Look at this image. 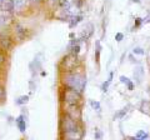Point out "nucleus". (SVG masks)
Segmentation results:
<instances>
[{"label":"nucleus","mask_w":150,"mask_h":140,"mask_svg":"<svg viewBox=\"0 0 150 140\" xmlns=\"http://www.w3.org/2000/svg\"><path fill=\"white\" fill-rule=\"evenodd\" d=\"M63 85L68 89L76 90L79 93H84L86 86V76L78 71H69L63 76Z\"/></svg>","instance_id":"1"},{"label":"nucleus","mask_w":150,"mask_h":140,"mask_svg":"<svg viewBox=\"0 0 150 140\" xmlns=\"http://www.w3.org/2000/svg\"><path fill=\"white\" fill-rule=\"evenodd\" d=\"M83 99L81 93L73 90V89H68L65 88L64 93H63V100L65 104H70V105H80Z\"/></svg>","instance_id":"2"},{"label":"nucleus","mask_w":150,"mask_h":140,"mask_svg":"<svg viewBox=\"0 0 150 140\" xmlns=\"http://www.w3.org/2000/svg\"><path fill=\"white\" fill-rule=\"evenodd\" d=\"M78 64H79L78 55L71 54V53H70L69 55H66V56L64 58L63 63H61V65H63V68L65 69L66 73H69V71H74L75 68L78 66Z\"/></svg>","instance_id":"3"},{"label":"nucleus","mask_w":150,"mask_h":140,"mask_svg":"<svg viewBox=\"0 0 150 140\" xmlns=\"http://www.w3.org/2000/svg\"><path fill=\"white\" fill-rule=\"evenodd\" d=\"M61 128H63L64 133H68V131H75V130H80L79 121H78V120L71 119V118H70V116H68V115H64V116H63V119H61Z\"/></svg>","instance_id":"4"},{"label":"nucleus","mask_w":150,"mask_h":140,"mask_svg":"<svg viewBox=\"0 0 150 140\" xmlns=\"http://www.w3.org/2000/svg\"><path fill=\"white\" fill-rule=\"evenodd\" d=\"M65 110V115L70 116L74 120H80L81 119V108L80 105H70V104H65L64 106Z\"/></svg>","instance_id":"5"},{"label":"nucleus","mask_w":150,"mask_h":140,"mask_svg":"<svg viewBox=\"0 0 150 140\" xmlns=\"http://www.w3.org/2000/svg\"><path fill=\"white\" fill-rule=\"evenodd\" d=\"M13 20V13L0 9V26H6Z\"/></svg>","instance_id":"6"},{"label":"nucleus","mask_w":150,"mask_h":140,"mask_svg":"<svg viewBox=\"0 0 150 140\" xmlns=\"http://www.w3.org/2000/svg\"><path fill=\"white\" fill-rule=\"evenodd\" d=\"M13 46V40L9 35H5V34H1L0 35V48L3 50H10Z\"/></svg>","instance_id":"7"},{"label":"nucleus","mask_w":150,"mask_h":140,"mask_svg":"<svg viewBox=\"0 0 150 140\" xmlns=\"http://www.w3.org/2000/svg\"><path fill=\"white\" fill-rule=\"evenodd\" d=\"M93 33H94V26H93V24H90V23L85 24V26L83 28V30H81V33H80V40H88V39L93 35Z\"/></svg>","instance_id":"8"},{"label":"nucleus","mask_w":150,"mask_h":140,"mask_svg":"<svg viewBox=\"0 0 150 140\" xmlns=\"http://www.w3.org/2000/svg\"><path fill=\"white\" fill-rule=\"evenodd\" d=\"M64 136L66 140H81L83 133H81V129L75 131H68V133H64Z\"/></svg>","instance_id":"9"},{"label":"nucleus","mask_w":150,"mask_h":140,"mask_svg":"<svg viewBox=\"0 0 150 140\" xmlns=\"http://www.w3.org/2000/svg\"><path fill=\"white\" fill-rule=\"evenodd\" d=\"M13 1H14V10L16 13H21L28 6V1H29V0H13Z\"/></svg>","instance_id":"10"},{"label":"nucleus","mask_w":150,"mask_h":140,"mask_svg":"<svg viewBox=\"0 0 150 140\" xmlns=\"http://www.w3.org/2000/svg\"><path fill=\"white\" fill-rule=\"evenodd\" d=\"M0 9L5 11H14V1L13 0H0Z\"/></svg>","instance_id":"11"},{"label":"nucleus","mask_w":150,"mask_h":140,"mask_svg":"<svg viewBox=\"0 0 150 140\" xmlns=\"http://www.w3.org/2000/svg\"><path fill=\"white\" fill-rule=\"evenodd\" d=\"M16 125H18V128H19V130L21 133H25V130H26V121H25V118H24L23 114L16 118Z\"/></svg>","instance_id":"12"},{"label":"nucleus","mask_w":150,"mask_h":140,"mask_svg":"<svg viewBox=\"0 0 150 140\" xmlns=\"http://www.w3.org/2000/svg\"><path fill=\"white\" fill-rule=\"evenodd\" d=\"M139 110H140L143 114H145V115H149V116H150V101H149V100H143V101H141V104H140Z\"/></svg>","instance_id":"13"},{"label":"nucleus","mask_w":150,"mask_h":140,"mask_svg":"<svg viewBox=\"0 0 150 140\" xmlns=\"http://www.w3.org/2000/svg\"><path fill=\"white\" fill-rule=\"evenodd\" d=\"M70 53L75 54V55H78L80 53V43H79V40H73L70 43Z\"/></svg>","instance_id":"14"},{"label":"nucleus","mask_w":150,"mask_h":140,"mask_svg":"<svg viewBox=\"0 0 150 140\" xmlns=\"http://www.w3.org/2000/svg\"><path fill=\"white\" fill-rule=\"evenodd\" d=\"M15 35H16L18 39L23 40V39H25V36H26V30H25L23 26H20V25H15Z\"/></svg>","instance_id":"15"},{"label":"nucleus","mask_w":150,"mask_h":140,"mask_svg":"<svg viewBox=\"0 0 150 140\" xmlns=\"http://www.w3.org/2000/svg\"><path fill=\"white\" fill-rule=\"evenodd\" d=\"M81 20H83V16H81V15H73V16H71V20H70V23H69V26L73 29V28L76 26Z\"/></svg>","instance_id":"16"},{"label":"nucleus","mask_w":150,"mask_h":140,"mask_svg":"<svg viewBox=\"0 0 150 140\" xmlns=\"http://www.w3.org/2000/svg\"><path fill=\"white\" fill-rule=\"evenodd\" d=\"M143 74H144V71H143V68H141V66H138V68H135V71H134V78L136 79L138 84L141 81Z\"/></svg>","instance_id":"17"},{"label":"nucleus","mask_w":150,"mask_h":140,"mask_svg":"<svg viewBox=\"0 0 150 140\" xmlns=\"http://www.w3.org/2000/svg\"><path fill=\"white\" fill-rule=\"evenodd\" d=\"M134 138L138 139V140H148V139H149V134L145 133L144 130H140V131L136 133V135H135Z\"/></svg>","instance_id":"18"},{"label":"nucleus","mask_w":150,"mask_h":140,"mask_svg":"<svg viewBox=\"0 0 150 140\" xmlns=\"http://www.w3.org/2000/svg\"><path fill=\"white\" fill-rule=\"evenodd\" d=\"M28 101H29V96H28V95H23V96H19V98L16 99L15 104H16V105H25Z\"/></svg>","instance_id":"19"},{"label":"nucleus","mask_w":150,"mask_h":140,"mask_svg":"<svg viewBox=\"0 0 150 140\" xmlns=\"http://www.w3.org/2000/svg\"><path fill=\"white\" fill-rule=\"evenodd\" d=\"M111 79H113V73H110V75H109V79L101 85V90L104 91V93H106L108 91V88H109V85H110V83H111Z\"/></svg>","instance_id":"20"},{"label":"nucleus","mask_w":150,"mask_h":140,"mask_svg":"<svg viewBox=\"0 0 150 140\" xmlns=\"http://www.w3.org/2000/svg\"><path fill=\"white\" fill-rule=\"evenodd\" d=\"M90 105H91V108H93L94 110H96V111H100V110H101V105H100V103L96 101V100H91V101H90Z\"/></svg>","instance_id":"21"},{"label":"nucleus","mask_w":150,"mask_h":140,"mask_svg":"<svg viewBox=\"0 0 150 140\" xmlns=\"http://www.w3.org/2000/svg\"><path fill=\"white\" fill-rule=\"evenodd\" d=\"M126 113H128V106H126V108H124V109H121V110H120V111H119V113H118L116 115H114V118L121 119V118H123V116H124V115H125Z\"/></svg>","instance_id":"22"},{"label":"nucleus","mask_w":150,"mask_h":140,"mask_svg":"<svg viewBox=\"0 0 150 140\" xmlns=\"http://www.w3.org/2000/svg\"><path fill=\"white\" fill-rule=\"evenodd\" d=\"M100 50H101V48H100V43L99 41H96V50H95V54H96V63H99V59H100Z\"/></svg>","instance_id":"23"},{"label":"nucleus","mask_w":150,"mask_h":140,"mask_svg":"<svg viewBox=\"0 0 150 140\" xmlns=\"http://www.w3.org/2000/svg\"><path fill=\"white\" fill-rule=\"evenodd\" d=\"M120 83H121V84H125V85L128 86V85L131 83V80H130L129 78H126V76H123V75H121V76H120Z\"/></svg>","instance_id":"24"},{"label":"nucleus","mask_w":150,"mask_h":140,"mask_svg":"<svg viewBox=\"0 0 150 140\" xmlns=\"http://www.w3.org/2000/svg\"><path fill=\"white\" fill-rule=\"evenodd\" d=\"M133 53L136 54V55H144V54H145V51H144L141 48H135V49L133 50Z\"/></svg>","instance_id":"25"},{"label":"nucleus","mask_w":150,"mask_h":140,"mask_svg":"<svg viewBox=\"0 0 150 140\" xmlns=\"http://www.w3.org/2000/svg\"><path fill=\"white\" fill-rule=\"evenodd\" d=\"M141 23H143V19H140V18H136V19H135V24H134V29L139 28V26L141 25Z\"/></svg>","instance_id":"26"},{"label":"nucleus","mask_w":150,"mask_h":140,"mask_svg":"<svg viewBox=\"0 0 150 140\" xmlns=\"http://www.w3.org/2000/svg\"><path fill=\"white\" fill-rule=\"evenodd\" d=\"M123 38H124V35H123L121 33H118V34L115 35V40H116V41H121Z\"/></svg>","instance_id":"27"},{"label":"nucleus","mask_w":150,"mask_h":140,"mask_svg":"<svg viewBox=\"0 0 150 140\" xmlns=\"http://www.w3.org/2000/svg\"><path fill=\"white\" fill-rule=\"evenodd\" d=\"M4 61H5V56H4L1 53H0V66L3 65V63H4Z\"/></svg>","instance_id":"28"},{"label":"nucleus","mask_w":150,"mask_h":140,"mask_svg":"<svg viewBox=\"0 0 150 140\" xmlns=\"http://www.w3.org/2000/svg\"><path fill=\"white\" fill-rule=\"evenodd\" d=\"M95 139H101V133H100V131H96V134H95Z\"/></svg>","instance_id":"29"},{"label":"nucleus","mask_w":150,"mask_h":140,"mask_svg":"<svg viewBox=\"0 0 150 140\" xmlns=\"http://www.w3.org/2000/svg\"><path fill=\"white\" fill-rule=\"evenodd\" d=\"M4 96V90H3V88H1V85H0V99H1Z\"/></svg>","instance_id":"30"},{"label":"nucleus","mask_w":150,"mask_h":140,"mask_svg":"<svg viewBox=\"0 0 150 140\" xmlns=\"http://www.w3.org/2000/svg\"><path fill=\"white\" fill-rule=\"evenodd\" d=\"M31 1H33V3H35V4H39V3L41 1V0H31Z\"/></svg>","instance_id":"31"},{"label":"nucleus","mask_w":150,"mask_h":140,"mask_svg":"<svg viewBox=\"0 0 150 140\" xmlns=\"http://www.w3.org/2000/svg\"><path fill=\"white\" fill-rule=\"evenodd\" d=\"M129 140H138V139H135V138H130Z\"/></svg>","instance_id":"32"},{"label":"nucleus","mask_w":150,"mask_h":140,"mask_svg":"<svg viewBox=\"0 0 150 140\" xmlns=\"http://www.w3.org/2000/svg\"><path fill=\"white\" fill-rule=\"evenodd\" d=\"M149 94H150V86H149Z\"/></svg>","instance_id":"33"}]
</instances>
